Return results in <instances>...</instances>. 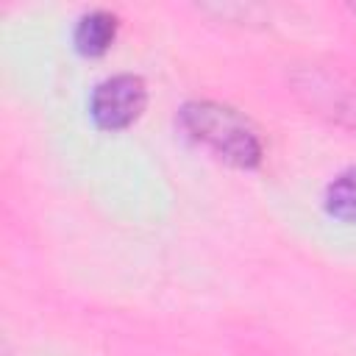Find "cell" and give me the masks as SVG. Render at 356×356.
<instances>
[{"instance_id":"7a4b0ae2","label":"cell","mask_w":356,"mask_h":356,"mask_svg":"<svg viewBox=\"0 0 356 356\" xmlns=\"http://www.w3.org/2000/svg\"><path fill=\"white\" fill-rule=\"evenodd\" d=\"M147 103L145 81L139 75H111L103 83L95 86L92 92V120L106 128L117 131L131 125Z\"/></svg>"},{"instance_id":"277c9868","label":"cell","mask_w":356,"mask_h":356,"mask_svg":"<svg viewBox=\"0 0 356 356\" xmlns=\"http://www.w3.org/2000/svg\"><path fill=\"white\" fill-rule=\"evenodd\" d=\"M325 209L337 220L356 222V167L339 172L325 189Z\"/></svg>"},{"instance_id":"3957f363","label":"cell","mask_w":356,"mask_h":356,"mask_svg":"<svg viewBox=\"0 0 356 356\" xmlns=\"http://www.w3.org/2000/svg\"><path fill=\"white\" fill-rule=\"evenodd\" d=\"M117 36V17L111 11H89L75 25V47L83 56H103Z\"/></svg>"},{"instance_id":"6da1fadb","label":"cell","mask_w":356,"mask_h":356,"mask_svg":"<svg viewBox=\"0 0 356 356\" xmlns=\"http://www.w3.org/2000/svg\"><path fill=\"white\" fill-rule=\"evenodd\" d=\"M181 125L195 142H203L234 167H256L261 161V142L256 128L234 108L195 100L181 108Z\"/></svg>"}]
</instances>
